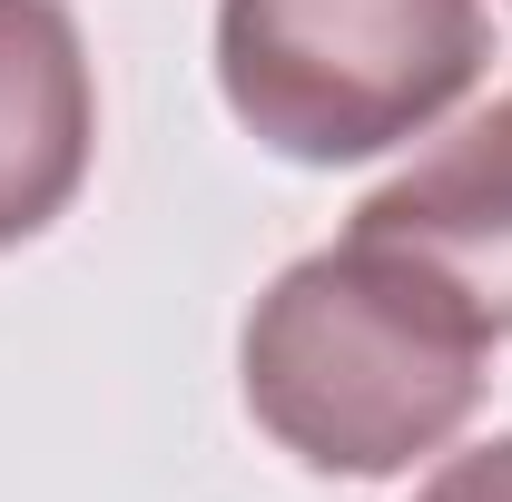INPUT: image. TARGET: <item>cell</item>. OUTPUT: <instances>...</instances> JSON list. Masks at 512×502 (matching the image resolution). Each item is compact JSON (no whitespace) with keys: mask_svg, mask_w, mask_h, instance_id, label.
<instances>
[{"mask_svg":"<svg viewBox=\"0 0 512 502\" xmlns=\"http://www.w3.org/2000/svg\"><path fill=\"white\" fill-rule=\"evenodd\" d=\"M99 89L60 0H0V247L40 237L89 178Z\"/></svg>","mask_w":512,"mask_h":502,"instance_id":"4","label":"cell"},{"mask_svg":"<svg viewBox=\"0 0 512 502\" xmlns=\"http://www.w3.org/2000/svg\"><path fill=\"white\" fill-rule=\"evenodd\" d=\"M424 502H512V434H503V443H473V453H453L444 473L424 483Z\"/></svg>","mask_w":512,"mask_h":502,"instance_id":"5","label":"cell"},{"mask_svg":"<svg viewBox=\"0 0 512 502\" xmlns=\"http://www.w3.org/2000/svg\"><path fill=\"white\" fill-rule=\"evenodd\" d=\"M483 0H227L217 89L256 148L345 168L434 128L483 79Z\"/></svg>","mask_w":512,"mask_h":502,"instance_id":"2","label":"cell"},{"mask_svg":"<svg viewBox=\"0 0 512 502\" xmlns=\"http://www.w3.org/2000/svg\"><path fill=\"white\" fill-rule=\"evenodd\" d=\"M355 237L414 256L483 335H512V89L355 207Z\"/></svg>","mask_w":512,"mask_h":502,"instance_id":"3","label":"cell"},{"mask_svg":"<svg viewBox=\"0 0 512 502\" xmlns=\"http://www.w3.org/2000/svg\"><path fill=\"white\" fill-rule=\"evenodd\" d=\"M493 375V335L414 256L345 227V247L296 256L237 335L247 414L306 473H404L444 453Z\"/></svg>","mask_w":512,"mask_h":502,"instance_id":"1","label":"cell"}]
</instances>
